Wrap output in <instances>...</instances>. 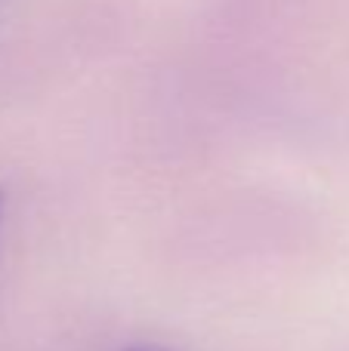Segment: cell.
<instances>
[{"label": "cell", "instance_id": "6da1fadb", "mask_svg": "<svg viewBox=\"0 0 349 351\" xmlns=\"http://www.w3.org/2000/svg\"><path fill=\"white\" fill-rule=\"evenodd\" d=\"M3 210H6V194L0 191V222H3Z\"/></svg>", "mask_w": 349, "mask_h": 351}]
</instances>
